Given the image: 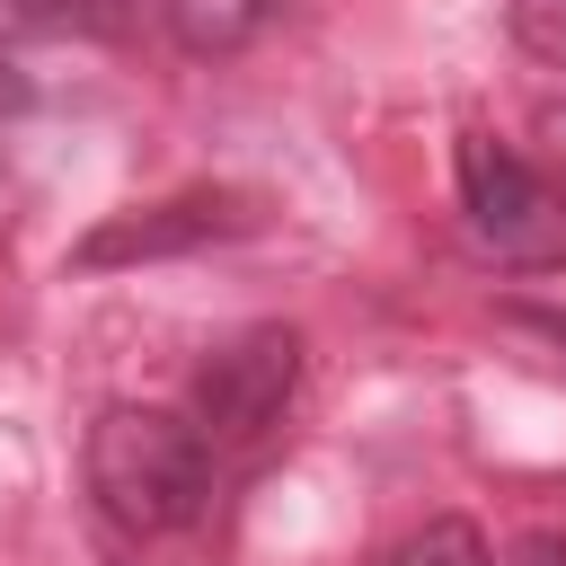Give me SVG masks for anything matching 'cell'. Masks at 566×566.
<instances>
[{
	"mask_svg": "<svg viewBox=\"0 0 566 566\" xmlns=\"http://www.w3.org/2000/svg\"><path fill=\"white\" fill-rule=\"evenodd\" d=\"M88 495L115 531L133 539H159V531H186L212 495V451L186 416H159V407H106L88 424Z\"/></svg>",
	"mask_w": 566,
	"mask_h": 566,
	"instance_id": "cell-1",
	"label": "cell"
},
{
	"mask_svg": "<svg viewBox=\"0 0 566 566\" xmlns=\"http://www.w3.org/2000/svg\"><path fill=\"white\" fill-rule=\"evenodd\" d=\"M292 389H301V336L283 318H265V327H239L230 345L203 354L186 424L203 433V451H248V442H265L283 424Z\"/></svg>",
	"mask_w": 566,
	"mask_h": 566,
	"instance_id": "cell-2",
	"label": "cell"
},
{
	"mask_svg": "<svg viewBox=\"0 0 566 566\" xmlns=\"http://www.w3.org/2000/svg\"><path fill=\"white\" fill-rule=\"evenodd\" d=\"M460 203L495 265H566V195L495 142H460Z\"/></svg>",
	"mask_w": 566,
	"mask_h": 566,
	"instance_id": "cell-3",
	"label": "cell"
},
{
	"mask_svg": "<svg viewBox=\"0 0 566 566\" xmlns=\"http://www.w3.org/2000/svg\"><path fill=\"white\" fill-rule=\"evenodd\" d=\"M230 230H248V203H239V195H177V203H142V212L97 221V230L71 248V265H80V274H106V265H150V256H186V248L230 239Z\"/></svg>",
	"mask_w": 566,
	"mask_h": 566,
	"instance_id": "cell-4",
	"label": "cell"
},
{
	"mask_svg": "<svg viewBox=\"0 0 566 566\" xmlns=\"http://www.w3.org/2000/svg\"><path fill=\"white\" fill-rule=\"evenodd\" d=\"M159 9H168V35L186 53H203V62L239 53L256 35V18H265V0H159Z\"/></svg>",
	"mask_w": 566,
	"mask_h": 566,
	"instance_id": "cell-5",
	"label": "cell"
},
{
	"mask_svg": "<svg viewBox=\"0 0 566 566\" xmlns=\"http://www.w3.org/2000/svg\"><path fill=\"white\" fill-rule=\"evenodd\" d=\"M389 566H495V548H486V531H478V522L442 513V522H424Z\"/></svg>",
	"mask_w": 566,
	"mask_h": 566,
	"instance_id": "cell-6",
	"label": "cell"
},
{
	"mask_svg": "<svg viewBox=\"0 0 566 566\" xmlns=\"http://www.w3.org/2000/svg\"><path fill=\"white\" fill-rule=\"evenodd\" d=\"M513 44L531 62H566V0H513Z\"/></svg>",
	"mask_w": 566,
	"mask_h": 566,
	"instance_id": "cell-7",
	"label": "cell"
},
{
	"mask_svg": "<svg viewBox=\"0 0 566 566\" xmlns=\"http://www.w3.org/2000/svg\"><path fill=\"white\" fill-rule=\"evenodd\" d=\"M531 142L548 150V168H566V97H548V106L531 115Z\"/></svg>",
	"mask_w": 566,
	"mask_h": 566,
	"instance_id": "cell-8",
	"label": "cell"
},
{
	"mask_svg": "<svg viewBox=\"0 0 566 566\" xmlns=\"http://www.w3.org/2000/svg\"><path fill=\"white\" fill-rule=\"evenodd\" d=\"M513 566H566V539H548V531H531V539L513 548Z\"/></svg>",
	"mask_w": 566,
	"mask_h": 566,
	"instance_id": "cell-9",
	"label": "cell"
}]
</instances>
